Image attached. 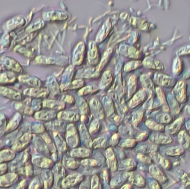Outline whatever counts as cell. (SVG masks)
<instances>
[{
	"label": "cell",
	"mask_w": 190,
	"mask_h": 189,
	"mask_svg": "<svg viewBox=\"0 0 190 189\" xmlns=\"http://www.w3.org/2000/svg\"><path fill=\"white\" fill-rule=\"evenodd\" d=\"M31 138V135L29 134H26L21 137L20 139H19L18 140L15 142L14 144V146H12V148L14 150H20L22 148H23L24 146L26 145H27L30 142V139Z\"/></svg>",
	"instance_id": "6da1fadb"
},
{
	"label": "cell",
	"mask_w": 190,
	"mask_h": 189,
	"mask_svg": "<svg viewBox=\"0 0 190 189\" xmlns=\"http://www.w3.org/2000/svg\"><path fill=\"white\" fill-rule=\"evenodd\" d=\"M149 171L153 176L161 182H165L166 180V178L163 172L157 166L153 165L150 167Z\"/></svg>",
	"instance_id": "7a4b0ae2"
},
{
	"label": "cell",
	"mask_w": 190,
	"mask_h": 189,
	"mask_svg": "<svg viewBox=\"0 0 190 189\" xmlns=\"http://www.w3.org/2000/svg\"><path fill=\"white\" fill-rule=\"evenodd\" d=\"M150 140L156 144H167L172 142L171 139L169 136L159 134L152 135L151 138H150Z\"/></svg>",
	"instance_id": "3957f363"
},
{
	"label": "cell",
	"mask_w": 190,
	"mask_h": 189,
	"mask_svg": "<svg viewBox=\"0 0 190 189\" xmlns=\"http://www.w3.org/2000/svg\"><path fill=\"white\" fill-rule=\"evenodd\" d=\"M80 178H81V176L77 174L68 176L63 181V182H62L63 187L67 188L68 187L74 185L76 182H77L78 180H80Z\"/></svg>",
	"instance_id": "277c9868"
},
{
	"label": "cell",
	"mask_w": 190,
	"mask_h": 189,
	"mask_svg": "<svg viewBox=\"0 0 190 189\" xmlns=\"http://www.w3.org/2000/svg\"><path fill=\"white\" fill-rule=\"evenodd\" d=\"M17 176L15 174H9L0 177V186H7L10 185Z\"/></svg>",
	"instance_id": "5b68a950"
},
{
	"label": "cell",
	"mask_w": 190,
	"mask_h": 189,
	"mask_svg": "<svg viewBox=\"0 0 190 189\" xmlns=\"http://www.w3.org/2000/svg\"><path fill=\"white\" fill-rule=\"evenodd\" d=\"M34 164L43 168H48L52 164V162L49 159L43 157H38L33 159Z\"/></svg>",
	"instance_id": "8992f818"
},
{
	"label": "cell",
	"mask_w": 190,
	"mask_h": 189,
	"mask_svg": "<svg viewBox=\"0 0 190 189\" xmlns=\"http://www.w3.org/2000/svg\"><path fill=\"white\" fill-rule=\"evenodd\" d=\"M179 141L183 147L190 149V137L185 132H181L179 134Z\"/></svg>",
	"instance_id": "52a82bcc"
},
{
	"label": "cell",
	"mask_w": 190,
	"mask_h": 189,
	"mask_svg": "<svg viewBox=\"0 0 190 189\" xmlns=\"http://www.w3.org/2000/svg\"><path fill=\"white\" fill-rule=\"evenodd\" d=\"M67 141L71 146H76L77 143V136L75 129L72 128L70 130L68 131Z\"/></svg>",
	"instance_id": "ba28073f"
},
{
	"label": "cell",
	"mask_w": 190,
	"mask_h": 189,
	"mask_svg": "<svg viewBox=\"0 0 190 189\" xmlns=\"http://www.w3.org/2000/svg\"><path fill=\"white\" fill-rule=\"evenodd\" d=\"M89 154H90L89 150L81 148L74 149L73 150H72L71 152V154L72 156L78 157V158L87 156L89 155Z\"/></svg>",
	"instance_id": "9c48e42d"
},
{
	"label": "cell",
	"mask_w": 190,
	"mask_h": 189,
	"mask_svg": "<svg viewBox=\"0 0 190 189\" xmlns=\"http://www.w3.org/2000/svg\"><path fill=\"white\" fill-rule=\"evenodd\" d=\"M107 159L109 161V165L110 167H111L112 170H115L116 168V158L114 155V154L112 152V149L111 148L109 149L107 151Z\"/></svg>",
	"instance_id": "30bf717a"
},
{
	"label": "cell",
	"mask_w": 190,
	"mask_h": 189,
	"mask_svg": "<svg viewBox=\"0 0 190 189\" xmlns=\"http://www.w3.org/2000/svg\"><path fill=\"white\" fill-rule=\"evenodd\" d=\"M14 156V152L10 150H4L0 152V162L10 160L12 159Z\"/></svg>",
	"instance_id": "8fae6325"
},
{
	"label": "cell",
	"mask_w": 190,
	"mask_h": 189,
	"mask_svg": "<svg viewBox=\"0 0 190 189\" xmlns=\"http://www.w3.org/2000/svg\"><path fill=\"white\" fill-rule=\"evenodd\" d=\"M183 150L179 146L176 147H171L170 148H168L166 150L167 155L169 156H178L181 155Z\"/></svg>",
	"instance_id": "7c38bea8"
},
{
	"label": "cell",
	"mask_w": 190,
	"mask_h": 189,
	"mask_svg": "<svg viewBox=\"0 0 190 189\" xmlns=\"http://www.w3.org/2000/svg\"><path fill=\"white\" fill-rule=\"evenodd\" d=\"M131 180L133 184H135L136 185L139 186H143L145 185V179H143L142 176L137 175L133 176L131 178Z\"/></svg>",
	"instance_id": "4fadbf2b"
},
{
	"label": "cell",
	"mask_w": 190,
	"mask_h": 189,
	"mask_svg": "<svg viewBox=\"0 0 190 189\" xmlns=\"http://www.w3.org/2000/svg\"><path fill=\"white\" fill-rule=\"evenodd\" d=\"M154 156L157 157L156 159L159 161V162L160 163L161 165L163 166L164 168H168L170 167V163L168 160L165 159L164 158H163L162 156H161L159 155V154H157V155H154Z\"/></svg>",
	"instance_id": "5bb4252c"
},
{
	"label": "cell",
	"mask_w": 190,
	"mask_h": 189,
	"mask_svg": "<svg viewBox=\"0 0 190 189\" xmlns=\"http://www.w3.org/2000/svg\"><path fill=\"white\" fill-rule=\"evenodd\" d=\"M81 135L85 144L88 146H91L92 145L91 139L90 138L87 132L86 131H81Z\"/></svg>",
	"instance_id": "9a60e30c"
},
{
	"label": "cell",
	"mask_w": 190,
	"mask_h": 189,
	"mask_svg": "<svg viewBox=\"0 0 190 189\" xmlns=\"http://www.w3.org/2000/svg\"><path fill=\"white\" fill-rule=\"evenodd\" d=\"M55 137H56L55 139L56 140V143L59 149H60L61 150H64L66 149V145L63 139L60 137V136H59V135H56Z\"/></svg>",
	"instance_id": "2e32d148"
},
{
	"label": "cell",
	"mask_w": 190,
	"mask_h": 189,
	"mask_svg": "<svg viewBox=\"0 0 190 189\" xmlns=\"http://www.w3.org/2000/svg\"><path fill=\"white\" fill-rule=\"evenodd\" d=\"M64 162L65 165L70 169H75L76 168V162L72 159H65Z\"/></svg>",
	"instance_id": "e0dca14e"
},
{
	"label": "cell",
	"mask_w": 190,
	"mask_h": 189,
	"mask_svg": "<svg viewBox=\"0 0 190 189\" xmlns=\"http://www.w3.org/2000/svg\"><path fill=\"white\" fill-rule=\"evenodd\" d=\"M91 189H101L99 179L96 176H94L92 179Z\"/></svg>",
	"instance_id": "ac0fdd59"
},
{
	"label": "cell",
	"mask_w": 190,
	"mask_h": 189,
	"mask_svg": "<svg viewBox=\"0 0 190 189\" xmlns=\"http://www.w3.org/2000/svg\"><path fill=\"white\" fill-rule=\"evenodd\" d=\"M44 184H45V186H46V187L49 186H50L51 181H52L51 174L50 172H45V175H44Z\"/></svg>",
	"instance_id": "d6986e66"
},
{
	"label": "cell",
	"mask_w": 190,
	"mask_h": 189,
	"mask_svg": "<svg viewBox=\"0 0 190 189\" xmlns=\"http://www.w3.org/2000/svg\"><path fill=\"white\" fill-rule=\"evenodd\" d=\"M56 170H57V171H55V175L57 178L58 179L60 178L61 176H63L64 174V170L63 168L62 167V166L60 164H58L56 167Z\"/></svg>",
	"instance_id": "ffe728a7"
},
{
	"label": "cell",
	"mask_w": 190,
	"mask_h": 189,
	"mask_svg": "<svg viewBox=\"0 0 190 189\" xmlns=\"http://www.w3.org/2000/svg\"><path fill=\"white\" fill-rule=\"evenodd\" d=\"M135 144V140L133 139H127L125 142L122 143V147H126V148H130L134 146Z\"/></svg>",
	"instance_id": "44dd1931"
},
{
	"label": "cell",
	"mask_w": 190,
	"mask_h": 189,
	"mask_svg": "<svg viewBox=\"0 0 190 189\" xmlns=\"http://www.w3.org/2000/svg\"><path fill=\"white\" fill-rule=\"evenodd\" d=\"M123 165L127 169H131L135 165V162L132 159H127L123 162Z\"/></svg>",
	"instance_id": "7402d4cb"
},
{
	"label": "cell",
	"mask_w": 190,
	"mask_h": 189,
	"mask_svg": "<svg viewBox=\"0 0 190 189\" xmlns=\"http://www.w3.org/2000/svg\"><path fill=\"white\" fill-rule=\"evenodd\" d=\"M40 184L39 182V181L38 180H35L32 181L31 184L30 189H40Z\"/></svg>",
	"instance_id": "603a6c76"
},
{
	"label": "cell",
	"mask_w": 190,
	"mask_h": 189,
	"mask_svg": "<svg viewBox=\"0 0 190 189\" xmlns=\"http://www.w3.org/2000/svg\"><path fill=\"white\" fill-rule=\"evenodd\" d=\"M138 150H139V151H141V152H148L151 150H153V147L152 148L150 146L144 145V146H142L139 147Z\"/></svg>",
	"instance_id": "cb8c5ba5"
},
{
	"label": "cell",
	"mask_w": 190,
	"mask_h": 189,
	"mask_svg": "<svg viewBox=\"0 0 190 189\" xmlns=\"http://www.w3.org/2000/svg\"><path fill=\"white\" fill-rule=\"evenodd\" d=\"M82 164L84 165H87L93 166L96 165L97 164V162L94 160H90V159H87L84 160L82 162Z\"/></svg>",
	"instance_id": "d4e9b609"
},
{
	"label": "cell",
	"mask_w": 190,
	"mask_h": 189,
	"mask_svg": "<svg viewBox=\"0 0 190 189\" xmlns=\"http://www.w3.org/2000/svg\"><path fill=\"white\" fill-rule=\"evenodd\" d=\"M138 158L142 161L143 162H147L149 163L151 162V160L149 157H147L146 156L143 155L142 154H139L138 155Z\"/></svg>",
	"instance_id": "484cf974"
},
{
	"label": "cell",
	"mask_w": 190,
	"mask_h": 189,
	"mask_svg": "<svg viewBox=\"0 0 190 189\" xmlns=\"http://www.w3.org/2000/svg\"><path fill=\"white\" fill-rule=\"evenodd\" d=\"M105 142L104 138H100L97 139L95 142V147H99L101 146Z\"/></svg>",
	"instance_id": "4316f807"
},
{
	"label": "cell",
	"mask_w": 190,
	"mask_h": 189,
	"mask_svg": "<svg viewBox=\"0 0 190 189\" xmlns=\"http://www.w3.org/2000/svg\"><path fill=\"white\" fill-rule=\"evenodd\" d=\"M153 125L152 124V123H149L147 125H148V126L150 128L152 129H154V130H160L161 129V127L160 126V125H157V124H156L154 123H153Z\"/></svg>",
	"instance_id": "83f0119b"
},
{
	"label": "cell",
	"mask_w": 190,
	"mask_h": 189,
	"mask_svg": "<svg viewBox=\"0 0 190 189\" xmlns=\"http://www.w3.org/2000/svg\"><path fill=\"white\" fill-rule=\"evenodd\" d=\"M151 189H160V186L159 185V184L156 181H153L152 182V184H151Z\"/></svg>",
	"instance_id": "f1b7e54d"
},
{
	"label": "cell",
	"mask_w": 190,
	"mask_h": 189,
	"mask_svg": "<svg viewBox=\"0 0 190 189\" xmlns=\"http://www.w3.org/2000/svg\"><path fill=\"white\" fill-rule=\"evenodd\" d=\"M25 182H26L25 180H23L22 181H21L17 189H22V188L24 187V186L25 185Z\"/></svg>",
	"instance_id": "f546056e"
},
{
	"label": "cell",
	"mask_w": 190,
	"mask_h": 189,
	"mask_svg": "<svg viewBox=\"0 0 190 189\" xmlns=\"http://www.w3.org/2000/svg\"><path fill=\"white\" fill-rule=\"evenodd\" d=\"M130 188H131L130 185H126L122 187V189H129Z\"/></svg>",
	"instance_id": "4dcf8cb0"
},
{
	"label": "cell",
	"mask_w": 190,
	"mask_h": 189,
	"mask_svg": "<svg viewBox=\"0 0 190 189\" xmlns=\"http://www.w3.org/2000/svg\"><path fill=\"white\" fill-rule=\"evenodd\" d=\"M80 189H88V187L87 185H82Z\"/></svg>",
	"instance_id": "1f68e13d"
},
{
	"label": "cell",
	"mask_w": 190,
	"mask_h": 189,
	"mask_svg": "<svg viewBox=\"0 0 190 189\" xmlns=\"http://www.w3.org/2000/svg\"><path fill=\"white\" fill-rule=\"evenodd\" d=\"M1 142H0V147H1Z\"/></svg>",
	"instance_id": "d6a6232c"
},
{
	"label": "cell",
	"mask_w": 190,
	"mask_h": 189,
	"mask_svg": "<svg viewBox=\"0 0 190 189\" xmlns=\"http://www.w3.org/2000/svg\"></svg>",
	"instance_id": "836d02e7"
}]
</instances>
